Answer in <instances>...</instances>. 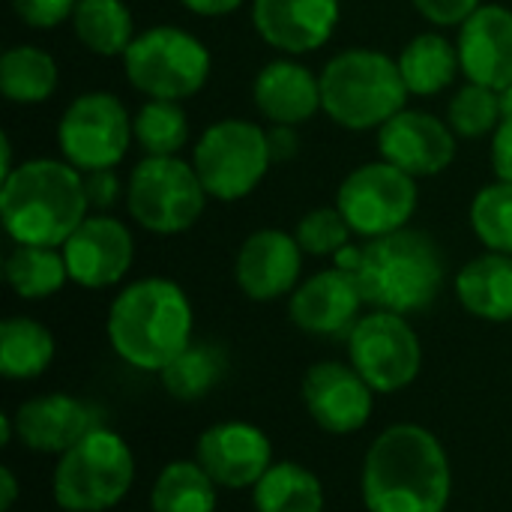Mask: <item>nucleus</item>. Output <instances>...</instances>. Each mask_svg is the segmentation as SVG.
I'll list each match as a JSON object with an SVG mask.
<instances>
[{
	"instance_id": "nucleus-1",
	"label": "nucleus",
	"mask_w": 512,
	"mask_h": 512,
	"mask_svg": "<svg viewBox=\"0 0 512 512\" xmlns=\"http://www.w3.org/2000/svg\"><path fill=\"white\" fill-rule=\"evenodd\" d=\"M360 489L369 512H444L453 492L447 450L417 423L390 426L366 453Z\"/></svg>"
},
{
	"instance_id": "nucleus-2",
	"label": "nucleus",
	"mask_w": 512,
	"mask_h": 512,
	"mask_svg": "<svg viewBox=\"0 0 512 512\" xmlns=\"http://www.w3.org/2000/svg\"><path fill=\"white\" fill-rule=\"evenodd\" d=\"M87 216L84 174L66 159H24L0 180V222L18 246L60 249Z\"/></svg>"
},
{
	"instance_id": "nucleus-3",
	"label": "nucleus",
	"mask_w": 512,
	"mask_h": 512,
	"mask_svg": "<svg viewBox=\"0 0 512 512\" xmlns=\"http://www.w3.org/2000/svg\"><path fill=\"white\" fill-rule=\"evenodd\" d=\"M192 303L186 291L165 276L135 279L111 300L108 342L114 354L141 372H162L192 345Z\"/></svg>"
},
{
	"instance_id": "nucleus-4",
	"label": "nucleus",
	"mask_w": 512,
	"mask_h": 512,
	"mask_svg": "<svg viewBox=\"0 0 512 512\" xmlns=\"http://www.w3.org/2000/svg\"><path fill=\"white\" fill-rule=\"evenodd\" d=\"M354 279L366 306L396 315H420L444 291L447 255L438 240L420 228H402L360 246Z\"/></svg>"
},
{
	"instance_id": "nucleus-5",
	"label": "nucleus",
	"mask_w": 512,
	"mask_h": 512,
	"mask_svg": "<svg viewBox=\"0 0 512 512\" xmlns=\"http://www.w3.org/2000/svg\"><path fill=\"white\" fill-rule=\"evenodd\" d=\"M321 75V111L348 132H378L390 117L408 108V87L396 57L372 45L336 51Z\"/></svg>"
},
{
	"instance_id": "nucleus-6",
	"label": "nucleus",
	"mask_w": 512,
	"mask_h": 512,
	"mask_svg": "<svg viewBox=\"0 0 512 512\" xmlns=\"http://www.w3.org/2000/svg\"><path fill=\"white\" fill-rule=\"evenodd\" d=\"M120 60L132 90L147 99L186 102L207 87L213 72L210 48L192 30L177 24H153L141 30Z\"/></svg>"
},
{
	"instance_id": "nucleus-7",
	"label": "nucleus",
	"mask_w": 512,
	"mask_h": 512,
	"mask_svg": "<svg viewBox=\"0 0 512 512\" xmlns=\"http://www.w3.org/2000/svg\"><path fill=\"white\" fill-rule=\"evenodd\" d=\"M192 168L210 201L234 204L249 198L273 168L267 129L246 117L210 123L192 147Z\"/></svg>"
},
{
	"instance_id": "nucleus-8",
	"label": "nucleus",
	"mask_w": 512,
	"mask_h": 512,
	"mask_svg": "<svg viewBox=\"0 0 512 512\" xmlns=\"http://www.w3.org/2000/svg\"><path fill=\"white\" fill-rule=\"evenodd\" d=\"M135 480L129 444L111 429H93L54 468L51 492L66 512H105L117 507Z\"/></svg>"
},
{
	"instance_id": "nucleus-9",
	"label": "nucleus",
	"mask_w": 512,
	"mask_h": 512,
	"mask_svg": "<svg viewBox=\"0 0 512 512\" xmlns=\"http://www.w3.org/2000/svg\"><path fill=\"white\" fill-rule=\"evenodd\" d=\"M207 201L192 162L180 156H141L126 177V213L159 237L189 231L204 216Z\"/></svg>"
},
{
	"instance_id": "nucleus-10",
	"label": "nucleus",
	"mask_w": 512,
	"mask_h": 512,
	"mask_svg": "<svg viewBox=\"0 0 512 512\" xmlns=\"http://www.w3.org/2000/svg\"><path fill=\"white\" fill-rule=\"evenodd\" d=\"M132 144V114L111 90L78 93L57 120L60 159H66L81 174L117 168Z\"/></svg>"
},
{
	"instance_id": "nucleus-11",
	"label": "nucleus",
	"mask_w": 512,
	"mask_h": 512,
	"mask_svg": "<svg viewBox=\"0 0 512 512\" xmlns=\"http://www.w3.org/2000/svg\"><path fill=\"white\" fill-rule=\"evenodd\" d=\"M420 204V186L411 174L387 159L363 162L351 168L339 189L336 207L351 225L354 237L378 240L411 225Z\"/></svg>"
},
{
	"instance_id": "nucleus-12",
	"label": "nucleus",
	"mask_w": 512,
	"mask_h": 512,
	"mask_svg": "<svg viewBox=\"0 0 512 512\" xmlns=\"http://www.w3.org/2000/svg\"><path fill=\"white\" fill-rule=\"evenodd\" d=\"M348 360L375 393H399L417 381L423 348L405 315L372 309L348 333Z\"/></svg>"
},
{
	"instance_id": "nucleus-13",
	"label": "nucleus",
	"mask_w": 512,
	"mask_h": 512,
	"mask_svg": "<svg viewBox=\"0 0 512 512\" xmlns=\"http://www.w3.org/2000/svg\"><path fill=\"white\" fill-rule=\"evenodd\" d=\"M69 282L84 291L114 288L126 279L135 261V237L111 213H90L60 246Z\"/></svg>"
},
{
	"instance_id": "nucleus-14",
	"label": "nucleus",
	"mask_w": 512,
	"mask_h": 512,
	"mask_svg": "<svg viewBox=\"0 0 512 512\" xmlns=\"http://www.w3.org/2000/svg\"><path fill=\"white\" fill-rule=\"evenodd\" d=\"M456 153L459 138L450 123L423 108H402L378 129V159H387L414 180L444 174Z\"/></svg>"
},
{
	"instance_id": "nucleus-15",
	"label": "nucleus",
	"mask_w": 512,
	"mask_h": 512,
	"mask_svg": "<svg viewBox=\"0 0 512 512\" xmlns=\"http://www.w3.org/2000/svg\"><path fill=\"white\" fill-rule=\"evenodd\" d=\"M252 30L285 57L321 51L342 18V0H252Z\"/></svg>"
},
{
	"instance_id": "nucleus-16",
	"label": "nucleus",
	"mask_w": 512,
	"mask_h": 512,
	"mask_svg": "<svg viewBox=\"0 0 512 512\" xmlns=\"http://www.w3.org/2000/svg\"><path fill=\"white\" fill-rule=\"evenodd\" d=\"M306 252L297 237L282 228H258L252 231L234 258L237 288L255 303H273L291 297L300 285Z\"/></svg>"
},
{
	"instance_id": "nucleus-17",
	"label": "nucleus",
	"mask_w": 512,
	"mask_h": 512,
	"mask_svg": "<svg viewBox=\"0 0 512 512\" xmlns=\"http://www.w3.org/2000/svg\"><path fill=\"white\" fill-rule=\"evenodd\" d=\"M303 405L315 426L330 435L360 432L375 408V390L348 363L324 360L303 375Z\"/></svg>"
},
{
	"instance_id": "nucleus-18",
	"label": "nucleus",
	"mask_w": 512,
	"mask_h": 512,
	"mask_svg": "<svg viewBox=\"0 0 512 512\" xmlns=\"http://www.w3.org/2000/svg\"><path fill=\"white\" fill-rule=\"evenodd\" d=\"M195 462L222 489H255L273 465V447L258 426L225 420L198 438Z\"/></svg>"
},
{
	"instance_id": "nucleus-19",
	"label": "nucleus",
	"mask_w": 512,
	"mask_h": 512,
	"mask_svg": "<svg viewBox=\"0 0 512 512\" xmlns=\"http://www.w3.org/2000/svg\"><path fill=\"white\" fill-rule=\"evenodd\" d=\"M363 306L366 300L354 273L345 267H330L294 288L288 315L294 327L309 336H342L360 321Z\"/></svg>"
},
{
	"instance_id": "nucleus-20",
	"label": "nucleus",
	"mask_w": 512,
	"mask_h": 512,
	"mask_svg": "<svg viewBox=\"0 0 512 512\" xmlns=\"http://www.w3.org/2000/svg\"><path fill=\"white\" fill-rule=\"evenodd\" d=\"M459 63L465 81L512 90V9L483 3L456 33Z\"/></svg>"
},
{
	"instance_id": "nucleus-21",
	"label": "nucleus",
	"mask_w": 512,
	"mask_h": 512,
	"mask_svg": "<svg viewBox=\"0 0 512 512\" xmlns=\"http://www.w3.org/2000/svg\"><path fill=\"white\" fill-rule=\"evenodd\" d=\"M252 105L270 126H303L321 111V75L297 57H273L252 78Z\"/></svg>"
},
{
	"instance_id": "nucleus-22",
	"label": "nucleus",
	"mask_w": 512,
	"mask_h": 512,
	"mask_svg": "<svg viewBox=\"0 0 512 512\" xmlns=\"http://www.w3.org/2000/svg\"><path fill=\"white\" fill-rule=\"evenodd\" d=\"M15 435L33 453L63 456L72 450L84 435L99 429V411L75 396L48 393L36 396L15 411Z\"/></svg>"
},
{
	"instance_id": "nucleus-23",
	"label": "nucleus",
	"mask_w": 512,
	"mask_h": 512,
	"mask_svg": "<svg viewBox=\"0 0 512 512\" xmlns=\"http://www.w3.org/2000/svg\"><path fill=\"white\" fill-rule=\"evenodd\" d=\"M396 63H399L408 93L420 96V99L447 93L456 84V78L462 75L459 48L441 30H423V33L411 36L399 48Z\"/></svg>"
},
{
	"instance_id": "nucleus-24",
	"label": "nucleus",
	"mask_w": 512,
	"mask_h": 512,
	"mask_svg": "<svg viewBox=\"0 0 512 512\" xmlns=\"http://www.w3.org/2000/svg\"><path fill=\"white\" fill-rule=\"evenodd\" d=\"M456 297L462 309L480 321H512V255L486 252L456 273Z\"/></svg>"
},
{
	"instance_id": "nucleus-25",
	"label": "nucleus",
	"mask_w": 512,
	"mask_h": 512,
	"mask_svg": "<svg viewBox=\"0 0 512 512\" xmlns=\"http://www.w3.org/2000/svg\"><path fill=\"white\" fill-rule=\"evenodd\" d=\"M60 84L57 60L30 42L12 45L0 54V93L12 105H42Z\"/></svg>"
},
{
	"instance_id": "nucleus-26",
	"label": "nucleus",
	"mask_w": 512,
	"mask_h": 512,
	"mask_svg": "<svg viewBox=\"0 0 512 512\" xmlns=\"http://www.w3.org/2000/svg\"><path fill=\"white\" fill-rule=\"evenodd\" d=\"M69 24L81 48L96 57H123L138 36L126 0H78Z\"/></svg>"
},
{
	"instance_id": "nucleus-27",
	"label": "nucleus",
	"mask_w": 512,
	"mask_h": 512,
	"mask_svg": "<svg viewBox=\"0 0 512 512\" xmlns=\"http://www.w3.org/2000/svg\"><path fill=\"white\" fill-rule=\"evenodd\" d=\"M54 360V336L45 324L12 315L0 324V375L9 381H33Z\"/></svg>"
},
{
	"instance_id": "nucleus-28",
	"label": "nucleus",
	"mask_w": 512,
	"mask_h": 512,
	"mask_svg": "<svg viewBox=\"0 0 512 512\" xmlns=\"http://www.w3.org/2000/svg\"><path fill=\"white\" fill-rule=\"evenodd\" d=\"M252 507L255 512H324V489L309 468L279 462L255 483Z\"/></svg>"
},
{
	"instance_id": "nucleus-29",
	"label": "nucleus",
	"mask_w": 512,
	"mask_h": 512,
	"mask_svg": "<svg viewBox=\"0 0 512 512\" xmlns=\"http://www.w3.org/2000/svg\"><path fill=\"white\" fill-rule=\"evenodd\" d=\"M6 285L21 300H45L54 297L66 282V258L54 246H18L12 243L6 264H3Z\"/></svg>"
},
{
	"instance_id": "nucleus-30",
	"label": "nucleus",
	"mask_w": 512,
	"mask_h": 512,
	"mask_svg": "<svg viewBox=\"0 0 512 512\" xmlns=\"http://www.w3.org/2000/svg\"><path fill=\"white\" fill-rule=\"evenodd\" d=\"M228 372V357L219 345L210 342H192L186 351H180L162 372V387L180 399V402H198L204 399Z\"/></svg>"
},
{
	"instance_id": "nucleus-31",
	"label": "nucleus",
	"mask_w": 512,
	"mask_h": 512,
	"mask_svg": "<svg viewBox=\"0 0 512 512\" xmlns=\"http://www.w3.org/2000/svg\"><path fill=\"white\" fill-rule=\"evenodd\" d=\"M132 135L144 156H180L192 135L189 114L183 102L144 99V105L132 114Z\"/></svg>"
},
{
	"instance_id": "nucleus-32",
	"label": "nucleus",
	"mask_w": 512,
	"mask_h": 512,
	"mask_svg": "<svg viewBox=\"0 0 512 512\" xmlns=\"http://www.w3.org/2000/svg\"><path fill=\"white\" fill-rule=\"evenodd\" d=\"M153 512H216V483L198 462H171L150 495Z\"/></svg>"
},
{
	"instance_id": "nucleus-33",
	"label": "nucleus",
	"mask_w": 512,
	"mask_h": 512,
	"mask_svg": "<svg viewBox=\"0 0 512 512\" xmlns=\"http://www.w3.org/2000/svg\"><path fill=\"white\" fill-rule=\"evenodd\" d=\"M504 114V93L465 81L459 90H453L447 102V123L456 132V138L477 141V138H492Z\"/></svg>"
},
{
	"instance_id": "nucleus-34",
	"label": "nucleus",
	"mask_w": 512,
	"mask_h": 512,
	"mask_svg": "<svg viewBox=\"0 0 512 512\" xmlns=\"http://www.w3.org/2000/svg\"><path fill=\"white\" fill-rule=\"evenodd\" d=\"M468 222L474 237L486 246V252L512 255V183L492 180L477 189L468 207Z\"/></svg>"
},
{
	"instance_id": "nucleus-35",
	"label": "nucleus",
	"mask_w": 512,
	"mask_h": 512,
	"mask_svg": "<svg viewBox=\"0 0 512 512\" xmlns=\"http://www.w3.org/2000/svg\"><path fill=\"white\" fill-rule=\"evenodd\" d=\"M294 237L300 249L312 258H336L345 246H351V225L339 213V207H315L300 216Z\"/></svg>"
},
{
	"instance_id": "nucleus-36",
	"label": "nucleus",
	"mask_w": 512,
	"mask_h": 512,
	"mask_svg": "<svg viewBox=\"0 0 512 512\" xmlns=\"http://www.w3.org/2000/svg\"><path fill=\"white\" fill-rule=\"evenodd\" d=\"M15 18L30 30H54L66 24L78 0H9Z\"/></svg>"
},
{
	"instance_id": "nucleus-37",
	"label": "nucleus",
	"mask_w": 512,
	"mask_h": 512,
	"mask_svg": "<svg viewBox=\"0 0 512 512\" xmlns=\"http://www.w3.org/2000/svg\"><path fill=\"white\" fill-rule=\"evenodd\" d=\"M84 192H87L90 213H111L120 201H126V183L120 180L117 168L87 171Z\"/></svg>"
},
{
	"instance_id": "nucleus-38",
	"label": "nucleus",
	"mask_w": 512,
	"mask_h": 512,
	"mask_svg": "<svg viewBox=\"0 0 512 512\" xmlns=\"http://www.w3.org/2000/svg\"><path fill=\"white\" fill-rule=\"evenodd\" d=\"M417 15L423 21H429L435 30H447V27H462L480 6L483 0H411Z\"/></svg>"
},
{
	"instance_id": "nucleus-39",
	"label": "nucleus",
	"mask_w": 512,
	"mask_h": 512,
	"mask_svg": "<svg viewBox=\"0 0 512 512\" xmlns=\"http://www.w3.org/2000/svg\"><path fill=\"white\" fill-rule=\"evenodd\" d=\"M489 162L495 171V180L512 183V90H504V114L498 129L489 138Z\"/></svg>"
},
{
	"instance_id": "nucleus-40",
	"label": "nucleus",
	"mask_w": 512,
	"mask_h": 512,
	"mask_svg": "<svg viewBox=\"0 0 512 512\" xmlns=\"http://www.w3.org/2000/svg\"><path fill=\"white\" fill-rule=\"evenodd\" d=\"M270 138V156L273 162H288L300 153V135L297 126H270L267 129Z\"/></svg>"
},
{
	"instance_id": "nucleus-41",
	"label": "nucleus",
	"mask_w": 512,
	"mask_h": 512,
	"mask_svg": "<svg viewBox=\"0 0 512 512\" xmlns=\"http://www.w3.org/2000/svg\"><path fill=\"white\" fill-rule=\"evenodd\" d=\"M177 3L198 18H225L234 15L246 0H177Z\"/></svg>"
},
{
	"instance_id": "nucleus-42",
	"label": "nucleus",
	"mask_w": 512,
	"mask_h": 512,
	"mask_svg": "<svg viewBox=\"0 0 512 512\" xmlns=\"http://www.w3.org/2000/svg\"><path fill=\"white\" fill-rule=\"evenodd\" d=\"M18 498V483H15V474L9 468H0V510L9 512L12 504Z\"/></svg>"
},
{
	"instance_id": "nucleus-43",
	"label": "nucleus",
	"mask_w": 512,
	"mask_h": 512,
	"mask_svg": "<svg viewBox=\"0 0 512 512\" xmlns=\"http://www.w3.org/2000/svg\"><path fill=\"white\" fill-rule=\"evenodd\" d=\"M12 432H15V420L12 417H0V444L3 447H9V441H12Z\"/></svg>"
}]
</instances>
